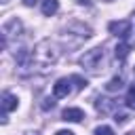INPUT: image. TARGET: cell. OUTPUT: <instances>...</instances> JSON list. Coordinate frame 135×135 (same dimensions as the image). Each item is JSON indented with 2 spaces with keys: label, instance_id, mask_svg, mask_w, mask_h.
<instances>
[{
  "label": "cell",
  "instance_id": "8",
  "mask_svg": "<svg viewBox=\"0 0 135 135\" xmlns=\"http://www.w3.org/2000/svg\"><path fill=\"white\" fill-rule=\"evenodd\" d=\"M114 55H116V59H118V61L127 59V55H129V44H127V42H120V44L114 49Z\"/></svg>",
  "mask_w": 135,
  "mask_h": 135
},
{
  "label": "cell",
  "instance_id": "13",
  "mask_svg": "<svg viewBox=\"0 0 135 135\" xmlns=\"http://www.w3.org/2000/svg\"><path fill=\"white\" fill-rule=\"evenodd\" d=\"M127 118H129V116H127V114H122V112H120V114H118V112L114 114V120H116V122H120V124H122V122H127Z\"/></svg>",
  "mask_w": 135,
  "mask_h": 135
},
{
  "label": "cell",
  "instance_id": "4",
  "mask_svg": "<svg viewBox=\"0 0 135 135\" xmlns=\"http://www.w3.org/2000/svg\"><path fill=\"white\" fill-rule=\"evenodd\" d=\"M61 118H63L65 122H80V120L84 118V112H82L80 108H65V110L61 112Z\"/></svg>",
  "mask_w": 135,
  "mask_h": 135
},
{
  "label": "cell",
  "instance_id": "3",
  "mask_svg": "<svg viewBox=\"0 0 135 135\" xmlns=\"http://www.w3.org/2000/svg\"><path fill=\"white\" fill-rule=\"evenodd\" d=\"M70 82H72L70 78H59V80L53 84V97H55V99H59V97H68L70 91H72Z\"/></svg>",
  "mask_w": 135,
  "mask_h": 135
},
{
  "label": "cell",
  "instance_id": "18",
  "mask_svg": "<svg viewBox=\"0 0 135 135\" xmlns=\"http://www.w3.org/2000/svg\"><path fill=\"white\" fill-rule=\"evenodd\" d=\"M133 72H135V68H133Z\"/></svg>",
  "mask_w": 135,
  "mask_h": 135
},
{
  "label": "cell",
  "instance_id": "5",
  "mask_svg": "<svg viewBox=\"0 0 135 135\" xmlns=\"http://www.w3.org/2000/svg\"><path fill=\"white\" fill-rule=\"evenodd\" d=\"M2 110H4V114L11 110H17V99L11 93H2Z\"/></svg>",
  "mask_w": 135,
  "mask_h": 135
},
{
  "label": "cell",
  "instance_id": "16",
  "mask_svg": "<svg viewBox=\"0 0 135 135\" xmlns=\"http://www.w3.org/2000/svg\"><path fill=\"white\" fill-rule=\"evenodd\" d=\"M55 135H74V133H72V131H57Z\"/></svg>",
  "mask_w": 135,
  "mask_h": 135
},
{
  "label": "cell",
  "instance_id": "15",
  "mask_svg": "<svg viewBox=\"0 0 135 135\" xmlns=\"http://www.w3.org/2000/svg\"><path fill=\"white\" fill-rule=\"evenodd\" d=\"M23 2H25V6H34L38 0H23Z\"/></svg>",
  "mask_w": 135,
  "mask_h": 135
},
{
  "label": "cell",
  "instance_id": "14",
  "mask_svg": "<svg viewBox=\"0 0 135 135\" xmlns=\"http://www.w3.org/2000/svg\"><path fill=\"white\" fill-rule=\"evenodd\" d=\"M55 105V99H44V103H42V110H49V108H53Z\"/></svg>",
  "mask_w": 135,
  "mask_h": 135
},
{
  "label": "cell",
  "instance_id": "9",
  "mask_svg": "<svg viewBox=\"0 0 135 135\" xmlns=\"http://www.w3.org/2000/svg\"><path fill=\"white\" fill-rule=\"evenodd\" d=\"M122 84H124V80H122L120 76H114V78L105 84V91H110V93H112V91H120V89H122Z\"/></svg>",
  "mask_w": 135,
  "mask_h": 135
},
{
  "label": "cell",
  "instance_id": "10",
  "mask_svg": "<svg viewBox=\"0 0 135 135\" xmlns=\"http://www.w3.org/2000/svg\"><path fill=\"white\" fill-rule=\"evenodd\" d=\"M127 105L131 108V110H135V84L129 89V93H127Z\"/></svg>",
  "mask_w": 135,
  "mask_h": 135
},
{
  "label": "cell",
  "instance_id": "7",
  "mask_svg": "<svg viewBox=\"0 0 135 135\" xmlns=\"http://www.w3.org/2000/svg\"><path fill=\"white\" fill-rule=\"evenodd\" d=\"M95 105H97V112L108 114L110 110H114V108H116V101H112V99H99Z\"/></svg>",
  "mask_w": 135,
  "mask_h": 135
},
{
  "label": "cell",
  "instance_id": "6",
  "mask_svg": "<svg viewBox=\"0 0 135 135\" xmlns=\"http://www.w3.org/2000/svg\"><path fill=\"white\" fill-rule=\"evenodd\" d=\"M57 8H59V2H57V0H42V13H44L46 17L55 15Z\"/></svg>",
  "mask_w": 135,
  "mask_h": 135
},
{
  "label": "cell",
  "instance_id": "2",
  "mask_svg": "<svg viewBox=\"0 0 135 135\" xmlns=\"http://www.w3.org/2000/svg\"><path fill=\"white\" fill-rule=\"evenodd\" d=\"M131 21H127V19H122V21H112L110 25H108V30L114 34V36H120V38H127L129 34H131Z\"/></svg>",
  "mask_w": 135,
  "mask_h": 135
},
{
  "label": "cell",
  "instance_id": "11",
  "mask_svg": "<svg viewBox=\"0 0 135 135\" xmlns=\"http://www.w3.org/2000/svg\"><path fill=\"white\" fill-rule=\"evenodd\" d=\"M70 80H72V82H76V86H78V89H84V86H86V80H84L82 76H72Z\"/></svg>",
  "mask_w": 135,
  "mask_h": 135
},
{
  "label": "cell",
  "instance_id": "1",
  "mask_svg": "<svg viewBox=\"0 0 135 135\" xmlns=\"http://www.w3.org/2000/svg\"><path fill=\"white\" fill-rule=\"evenodd\" d=\"M80 63H82V68H86L91 72H99V68L103 63V51L101 49H93V51L84 53L82 59H80Z\"/></svg>",
  "mask_w": 135,
  "mask_h": 135
},
{
  "label": "cell",
  "instance_id": "17",
  "mask_svg": "<svg viewBox=\"0 0 135 135\" xmlns=\"http://www.w3.org/2000/svg\"><path fill=\"white\" fill-rule=\"evenodd\" d=\"M78 2H80V4H86V6H89V4H91V2H89V0H78Z\"/></svg>",
  "mask_w": 135,
  "mask_h": 135
},
{
  "label": "cell",
  "instance_id": "12",
  "mask_svg": "<svg viewBox=\"0 0 135 135\" xmlns=\"http://www.w3.org/2000/svg\"><path fill=\"white\" fill-rule=\"evenodd\" d=\"M95 135H114V131L110 127H97L95 129Z\"/></svg>",
  "mask_w": 135,
  "mask_h": 135
}]
</instances>
